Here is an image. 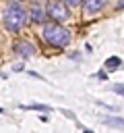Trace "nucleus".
<instances>
[{
    "mask_svg": "<svg viewBox=\"0 0 124 133\" xmlns=\"http://www.w3.org/2000/svg\"><path fill=\"white\" fill-rule=\"evenodd\" d=\"M45 12L56 23H62V21L68 19V6H66V2H50L48 8H45Z\"/></svg>",
    "mask_w": 124,
    "mask_h": 133,
    "instance_id": "nucleus-3",
    "label": "nucleus"
},
{
    "mask_svg": "<svg viewBox=\"0 0 124 133\" xmlns=\"http://www.w3.org/2000/svg\"><path fill=\"white\" fill-rule=\"evenodd\" d=\"M14 52H17L19 56H23V58H31V56L35 54V46L29 44V42H19V44L14 46Z\"/></svg>",
    "mask_w": 124,
    "mask_h": 133,
    "instance_id": "nucleus-4",
    "label": "nucleus"
},
{
    "mask_svg": "<svg viewBox=\"0 0 124 133\" xmlns=\"http://www.w3.org/2000/svg\"><path fill=\"white\" fill-rule=\"evenodd\" d=\"M120 64H122V60L116 58V56H112V58L105 60V66H107V69H116V66H120Z\"/></svg>",
    "mask_w": 124,
    "mask_h": 133,
    "instance_id": "nucleus-7",
    "label": "nucleus"
},
{
    "mask_svg": "<svg viewBox=\"0 0 124 133\" xmlns=\"http://www.w3.org/2000/svg\"><path fill=\"white\" fill-rule=\"evenodd\" d=\"M43 37L48 44L56 46V48H64L70 44V31L58 23H52V25H45L43 27Z\"/></svg>",
    "mask_w": 124,
    "mask_h": 133,
    "instance_id": "nucleus-2",
    "label": "nucleus"
},
{
    "mask_svg": "<svg viewBox=\"0 0 124 133\" xmlns=\"http://www.w3.org/2000/svg\"><path fill=\"white\" fill-rule=\"evenodd\" d=\"M118 6H120V8H124V0H120V2H118Z\"/></svg>",
    "mask_w": 124,
    "mask_h": 133,
    "instance_id": "nucleus-10",
    "label": "nucleus"
},
{
    "mask_svg": "<svg viewBox=\"0 0 124 133\" xmlns=\"http://www.w3.org/2000/svg\"><path fill=\"white\" fill-rule=\"evenodd\" d=\"M45 8L39 4V2H35L33 6H31V12H29V19L31 21H35V23H41V21H45Z\"/></svg>",
    "mask_w": 124,
    "mask_h": 133,
    "instance_id": "nucleus-5",
    "label": "nucleus"
},
{
    "mask_svg": "<svg viewBox=\"0 0 124 133\" xmlns=\"http://www.w3.org/2000/svg\"><path fill=\"white\" fill-rule=\"evenodd\" d=\"M103 6H105V0H87V2H83V8H85L87 15H95Z\"/></svg>",
    "mask_w": 124,
    "mask_h": 133,
    "instance_id": "nucleus-6",
    "label": "nucleus"
},
{
    "mask_svg": "<svg viewBox=\"0 0 124 133\" xmlns=\"http://www.w3.org/2000/svg\"><path fill=\"white\" fill-rule=\"evenodd\" d=\"M114 91H118L120 96H124V87H120V85H114Z\"/></svg>",
    "mask_w": 124,
    "mask_h": 133,
    "instance_id": "nucleus-9",
    "label": "nucleus"
},
{
    "mask_svg": "<svg viewBox=\"0 0 124 133\" xmlns=\"http://www.w3.org/2000/svg\"><path fill=\"white\" fill-rule=\"evenodd\" d=\"M81 4V0H68L66 2V6H79Z\"/></svg>",
    "mask_w": 124,
    "mask_h": 133,
    "instance_id": "nucleus-8",
    "label": "nucleus"
},
{
    "mask_svg": "<svg viewBox=\"0 0 124 133\" xmlns=\"http://www.w3.org/2000/svg\"><path fill=\"white\" fill-rule=\"evenodd\" d=\"M83 133H93V131H89V129H85V131H83Z\"/></svg>",
    "mask_w": 124,
    "mask_h": 133,
    "instance_id": "nucleus-11",
    "label": "nucleus"
},
{
    "mask_svg": "<svg viewBox=\"0 0 124 133\" xmlns=\"http://www.w3.org/2000/svg\"><path fill=\"white\" fill-rule=\"evenodd\" d=\"M27 21H29V10L25 6H21L19 2H12L8 6V10L4 12V25L10 31H19L21 27H25Z\"/></svg>",
    "mask_w": 124,
    "mask_h": 133,
    "instance_id": "nucleus-1",
    "label": "nucleus"
}]
</instances>
